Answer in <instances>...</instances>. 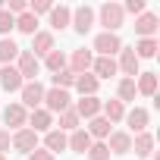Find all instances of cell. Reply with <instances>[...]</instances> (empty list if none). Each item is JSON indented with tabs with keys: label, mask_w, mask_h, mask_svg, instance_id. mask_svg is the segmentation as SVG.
Here are the masks:
<instances>
[{
	"label": "cell",
	"mask_w": 160,
	"mask_h": 160,
	"mask_svg": "<svg viewBox=\"0 0 160 160\" xmlns=\"http://www.w3.org/2000/svg\"><path fill=\"white\" fill-rule=\"evenodd\" d=\"M50 116H60L63 110L72 107V94L63 91V88H44V104H41Z\"/></svg>",
	"instance_id": "1"
},
{
	"label": "cell",
	"mask_w": 160,
	"mask_h": 160,
	"mask_svg": "<svg viewBox=\"0 0 160 160\" xmlns=\"http://www.w3.org/2000/svg\"><path fill=\"white\" fill-rule=\"evenodd\" d=\"M98 19H101V25H104V32H113L116 35V28L126 22V13H122V3H113V0H110V3H104L98 13H94Z\"/></svg>",
	"instance_id": "2"
},
{
	"label": "cell",
	"mask_w": 160,
	"mask_h": 160,
	"mask_svg": "<svg viewBox=\"0 0 160 160\" xmlns=\"http://www.w3.org/2000/svg\"><path fill=\"white\" fill-rule=\"evenodd\" d=\"M116 69H119L126 78H138V72H141V60L135 57V50H132V47H126V44H122V50L116 53Z\"/></svg>",
	"instance_id": "3"
},
{
	"label": "cell",
	"mask_w": 160,
	"mask_h": 160,
	"mask_svg": "<svg viewBox=\"0 0 160 160\" xmlns=\"http://www.w3.org/2000/svg\"><path fill=\"white\" fill-rule=\"evenodd\" d=\"M16 69H19V75H22V82H38L41 60L32 57L28 50H19V57H16Z\"/></svg>",
	"instance_id": "4"
},
{
	"label": "cell",
	"mask_w": 160,
	"mask_h": 160,
	"mask_svg": "<svg viewBox=\"0 0 160 160\" xmlns=\"http://www.w3.org/2000/svg\"><path fill=\"white\" fill-rule=\"evenodd\" d=\"M119 50H122L119 35H113V32H101V35L94 38V50H91V53H98V57H116Z\"/></svg>",
	"instance_id": "5"
},
{
	"label": "cell",
	"mask_w": 160,
	"mask_h": 160,
	"mask_svg": "<svg viewBox=\"0 0 160 160\" xmlns=\"http://www.w3.org/2000/svg\"><path fill=\"white\" fill-rule=\"evenodd\" d=\"M19 98H22L19 104L32 113V110H38V107L44 104V85H41V82H25L22 91H19Z\"/></svg>",
	"instance_id": "6"
},
{
	"label": "cell",
	"mask_w": 160,
	"mask_h": 160,
	"mask_svg": "<svg viewBox=\"0 0 160 160\" xmlns=\"http://www.w3.org/2000/svg\"><path fill=\"white\" fill-rule=\"evenodd\" d=\"M3 122H7V132L13 129V132H19V129H25L28 126V110L16 101V104H7L3 107Z\"/></svg>",
	"instance_id": "7"
},
{
	"label": "cell",
	"mask_w": 160,
	"mask_h": 160,
	"mask_svg": "<svg viewBox=\"0 0 160 160\" xmlns=\"http://www.w3.org/2000/svg\"><path fill=\"white\" fill-rule=\"evenodd\" d=\"M122 122L129 126V135H138V132H148V126H151V113H148L144 107H132V110H126Z\"/></svg>",
	"instance_id": "8"
},
{
	"label": "cell",
	"mask_w": 160,
	"mask_h": 160,
	"mask_svg": "<svg viewBox=\"0 0 160 160\" xmlns=\"http://www.w3.org/2000/svg\"><path fill=\"white\" fill-rule=\"evenodd\" d=\"M91 63H94V53L91 50H72L69 57H66V69L69 72H75V75H85V72H91Z\"/></svg>",
	"instance_id": "9"
},
{
	"label": "cell",
	"mask_w": 160,
	"mask_h": 160,
	"mask_svg": "<svg viewBox=\"0 0 160 160\" xmlns=\"http://www.w3.org/2000/svg\"><path fill=\"white\" fill-rule=\"evenodd\" d=\"M94 19H98V16H94V10H91V7H75V10H72V22H69V25H72L78 35H88V32L94 28Z\"/></svg>",
	"instance_id": "10"
},
{
	"label": "cell",
	"mask_w": 160,
	"mask_h": 160,
	"mask_svg": "<svg viewBox=\"0 0 160 160\" xmlns=\"http://www.w3.org/2000/svg\"><path fill=\"white\" fill-rule=\"evenodd\" d=\"M101 107H104L101 98H78V101H72V110L78 113V119H94V116H101Z\"/></svg>",
	"instance_id": "11"
},
{
	"label": "cell",
	"mask_w": 160,
	"mask_h": 160,
	"mask_svg": "<svg viewBox=\"0 0 160 160\" xmlns=\"http://www.w3.org/2000/svg\"><path fill=\"white\" fill-rule=\"evenodd\" d=\"M50 50H57V44H53V32H38V35H32V57H38V60H44Z\"/></svg>",
	"instance_id": "12"
},
{
	"label": "cell",
	"mask_w": 160,
	"mask_h": 160,
	"mask_svg": "<svg viewBox=\"0 0 160 160\" xmlns=\"http://www.w3.org/2000/svg\"><path fill=\"white\" fill-rule=\"evenodd\" d=\"M22 75H19V69L16 66H0V88L3 91H10V94H16V91H22Z\"/></svg>",
	"instance_id": "13"
},
{
	"label": "cell",
	"mask_w": 160,
	"mask_h": 160,
	"mask_svg": "<svg viewBox=\"0 0 160 160\" xmlns=\"http://www.w3.org/2000/svg\"><path fill=\"white\" fill-rule=\"evenodd\" d=\"M28 129H32L35 135H41V132L47 135V132L53 129V116H50L44 107H38V110H32V113H28Z\"/></svg>",
	"instance_id": "14"
},
{
	"label": "cell",
	"mask_w": 160,
	"mask_h": 160,
	"mask_svg": "<svg viewBox=\"0 0 160 160\" xmlns=\"http://www.w3.org/2000/svg\"><path fill=\"white\" fill-rule=\"evenodd\" d=\"M13 148H16L19 154H25V157H28V154H32V151L38 148V135H35V132H32V129L25 126V129L13 132Z\"/></svg>",
	"instance_id": "15"
},
{
	"label": "cell",
	"mask_w": 160,
	"mask_h": 160,
	"mask_svg": "<svg viewBox=\"0 0 160 160\" xmlns=\"http://www.w3.org/2000/svg\"><path fill=\"white\" fill-rule=\"evenodd\" d=\"M157 28H160V19H157L154 13H141V16H135V35H138V38H154Z\"/></svg>",
	"instance_id": "16"
},
{
	"label": "cell",
	"mask_w": 160,
	"mask_h": 160,
	"mask_svg": "<svg viewBox=\"0 0 160 160\" xmlns=\"http://www.w3.org/2000/svg\"><path fill=\"white\" fill-rule=\"evenodd\" d=\"M119 69H116V57H94V63H91V75L98 78H110V75H116Z\"/></svg>",
	"instance_id": "17"
},
{
	"label": "cell",
	"mask_w": 160,
	"mask_h": 160,
	"mask_svg": "<svg viewBox=\"0 0 160 160\" xmlns=\"http://www.w3.org/2000/svg\"><path fill=\"white\" fill-rule=\"evenodd\" d=\"M91 144H94V141H91V135L85 132V126L66 135V148H72L75 154H88V148H91Z\"/></svg>",
	"instance_id": "18"
},
{
	"label": "cell",
	"mask_w": 160,
	"mask_h": 160,
	"mask_svg": "<svg viewBox=\"0 0 160 160\" xmlns=\"http://www.w3.org/2000/svg\"><path fill=\"white\" fill-rule=\"evenodd\" d=\"M107 148H110V154H129L132 151V135L122 132V129H116V132H110Z\"/></svg>",
	"instance_id": "19"
},
{
	"label": "cell",
	"mask_w": 160,
	"mask_h": 160,
	"mask_svg": "<svg viewBox=\"0 0 160 160\" xmlns=\"http://www.w3.org/2000/svg\"><path fill=\"white\" fill-rule=\"evenodd\" d=\"M82 98H98V88H101V82L91 75V72H85V75H75V85H72Z\"/></svg>",
	"instance_id": "20"
},
{
	"label": "cell",
	"mask_w": 160,
	"mask_h": 160,
	"mask_svg": "<svg viewBox=\"0 0 160 160\" xmlns=\"http://www.w3.org/2000/svg\"><path fill=\"white\" fill-rule=\"evenodd\" d=\"M85 132L91 135V141H107L110 138V122L104 119V116H94V119H88V126H85Z\"/></svg>",
	"instance_id": "21"
},
{
	"label": "cell",
	"mask_w": 160,
	"mask_h": 160,
	"mask_svg": "<svg viewBox=\"0 0 160 160\" xmlns=\"http://www.w3.org/2000/svg\"><path fill=\"white\" fill-rule=\"evenodd\" d=\"M101 116H104L110 126H116V122H122V116H126V104H119L116 98H113V101H104V107H101Z\"/></svg>",
	"instance_id": "22"
},
{
	"label": "cell",
	"mask_w": 160,
	"mask_h": 160,
	"mask_svg": "<svg viewBox=\"0 0 160 160\" xmlns=\"http://www.w3.org/2000/svg\"><path fill=\"white\" fill-rule=\"evenodd\" d=\"M132 151H135V157H151L154 154V135L151 132L132 135Z\"/></svg>",
	"instance_id": "23"
},
{
	"label": "cell",
	"mask_w": 160,
	"mask_h": 160,
	"mask_svg": "<svg viewBox=\"0 0 160 160\" xmlns=\"http://www.w3.org/2000/svg\"><path fill=\"white\" fill-rule=\"evenodd\" d=\"M135 91L144 94V98H154V94H157V72H138V78H135Z\"/></svg>",
	"instance_id": "24"
},
{
	"label": "cell",
	"mask_w": 160,
	"mask_h": 160,
	"mask_svg": "<svg viewBox=\"0 0 160 160\" xmlns=\"http://www.w3.org/2000/svg\"><path fill=\"white\" fill-rule=\"evenodd\" d=\"M135 98H138V91H135V78H119V85H116V101L119 104H135Z\"/></svg>",
	"instance_id": "25"
},
{
	"label": "cell",
	"mask_w": 160,
	"mask_h": 160,
	"mask_svg": "<svg viewBox=\"0 0 160 160\" xmlns=\"http://www.w3.org/2000/svg\"><path fill=\"white\" fill-rule=\"evenodd\" d=\"M53 129H60V132H66V135H69V132H75V129H82V119H78V113L69 107V110H63V113H60V119H57V126H53Z\"/></svg>",
	"instance_id": "26"
},
{
	"label": "cell",
	"mask_w": 160,
	"mask_h": 160,
	"mask_svg": "<svg viewBox=\"0 0 160 160\" xmlns=\"http://www.w3.org/2000/svg\"><path fill=\"white\" fill-rule=\"evenodd\" d=\"M44 151H50L53 157H57V151H66V132L50 129V132L44 135Z\"/></svg>",
	"instance_id": "27"
},
{
	"label": "cell",
	"mask_w": 160,
	"mask_h": 160,
	"mask_svg": "<svg viewBox=\"0 0 160 160\" xmlns=\"http://www.w3.org/2000/svg\"><path fill=\"white\" fill-rule=\"evenodd\" d=\"M19 44L13 41V38H0V63H3V66H13V60L19 57Z\"/></svg>",
	"instance_id": "28"
},
{
	"label": "cell",
	"mask_w": 160,
	"mask_h": 160,
	"mask_svg": "<svg viewBox=\"0 0 160 160\" xmlns=\"http://www.w3.org/2000/svg\"><path fill=\"white\" fill-rule=\"evenodd\" d=\"M47 16H50V28H57V32L72 22V10H69V7H53Z\"/></svg>",
	"instance_id": "29"
},
{
	"label": "cell",
	"mask_w": 160,
	"mask_h": 160,
	"mask_svg": "<svg viewBox=\"0 0 160 160\" xmlns=\"http://www.w3.org/2000/svg\"><path fill=\"white\" fill-rule=\"evenodd\" d=\"M132 50L138 60H151V57H157V38H138Z\"/></svg>",
	"instance_id": "30"
},
{
	"label": "cell",
	"mask_w": 160,
	"mask_h": 160,
	"mask_svg": "<svg viewBox=\"0 0 160 160\" xmlns=\"http://www.w3.org/2000/svg\"><path fill=\"white\" fill-rule=\"evenodd\" d=\"M44 66L50 69V75H53V72H63V69H66V53H63V50H50V53L44 57Z\"/></svg>",
	"instance_id": "31"
},
{
	"label": "cell",
	"mask_w": 160,
	"mask_h": 160,
	"mask_svg": "<svg viewBox=\"0 0 160 160\" xmlns=\"http://www.w3.org/2000/svg\"><path fill=\"white\" fill-rule=\"evenodd\" d=\"M50 88H63V91H69L72 85H75V72H69V69H63V72H53L50 75Z\"/></svg>",
	"instance_id": "32"
},
{
	"label": "cell",
	"mask_w": 160,
	"mask_h": 160,
	"mask_svg": "<svg viewBox=\"0 0 160 160\" xmlns=\"http://www.w3.org/2000/svg\"><path fill=\"white\" fill-rule=\"evenodd\" d=\"M16 28L22 35H38V19L32 13H22V16H16Z\"/></svg>",
	"instance_id": "33"
},
{
	"label": "cell",
	"mask_w": 160,
	"mask_h": 160,
	"mask_svg": "<svg viewBox=\"0 0 160 160\" xmlns=\"http://www.w3.org/2000/svg\"><path fill=\"white\" fill-rule=\"evenodd\" d=\"M85 157H88V160H110V148H107V141H94V144L88 148Z\"/></svg>",
	"instance_id": "34"
},
{
	"label": "cell",
	"mask_w": 160,
	"mask_h": 160,
	"mask_svg": "<svg viewBox=\"0 0 160 160\" xmlns=\"http://www.w3.org/2000/svg\"><path fill=\"white\" fill-rule=\"evenodd\" d=\"M13 28H16V16H10L7 10H0V38H10Z\"/></svg>",
	"instance_id": "35"
},
{
	"label": "cell",
	"mask_w": 160,
	"mask_h": 160,
	"mask_svg": "<svg viewBox=\"0 0 160 160\" xmlns=\"http://www.w3.org/2000/svg\"><path fill=\"white\" fill-rule=\"evenodd\" d=\"M53 10V3H50V0H35V3H28V13L38 19V16H47Z\"/></svg>",
	"instance_id": "36"
},
{
	"label": "cell",
	"mask_w": 160,
	"mask_h": 160,
	"mask_svg": "<svg viewBox=\"0 0 160 160\" xmlns=\"http://www.w3.org/2000/svg\"><path fill=\"white\" fill-rule=\"evenodd\" d=\"M122 13L141 16V13H148V7H144V0H126V3H122Z\"/></svg>",
	"instance_id": "37"
},
{
	"label": "cell",
	"mask_w": 160,
	"mask_h": 160,
	"mask_svg": "<svg viewBox=\"0 0 160 160\" xmlns=\"http://www.w3.org/2000/svg\"><path fill=\"white\" fill-rule=\"evenodd\" d=\"M10 148H13V135H10L7 129H0V154L7 157V151H10Z\"/></svg>",
	"instance_id": "38"
},
{
	"label": "cell",
	"mask_w": 160,
	"mask_h": 160,
	"mask_svg": "<svg viewBox=\"0 0 160 160\" xmlns=\"http://www.w3.org/2000/svg\"><path fill=\"white\" fill-rule=\"evenodd\" d=\"M25 160H57V157H53L50 151H44V148H35V151H32Z\"/></svg>",
	"instance_id": "39"
},
{
	"label": "cell",
	"mask_w": 160,
	"mask_h": 160,
	"mask_svg": "<svg viewBox=\"0 0 160 160\" xmlns=\"http://www.w3.org/2000/svg\"><path fill=\"white\" fill-rule=\"evenodd\" d=\"M0 160H7V157H3V154H0Z\"/></svg>",
	"instance_id": "40"
}]
</instances>
